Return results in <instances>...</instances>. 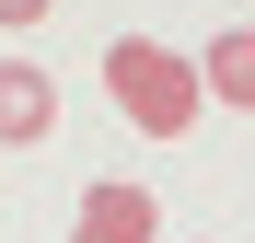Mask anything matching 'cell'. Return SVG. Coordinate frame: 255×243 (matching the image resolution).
Here are the masks:
<instances>
[{
    "instance_id": "6da1fadb",
    "label": "cell",
    "mask_w": 255,
    "mask_h": 243,
    "mask_svg": "<svg viewBox=\"0 0 255 243\" xmlns=\"http://www.w3.org/2000/svg\"><path fill=\"white\" fill-rule=\"evenodd\" d=\"M105 104L139 139H186L209 93H197V58H174L162 35H116V47H105Z\"/></svg>"
},
{
    "instance_id": "7a4b0ae2",
    "label": "cell",
    "mask_w": 255,
    "mask_h": 243,
    "mask_svg": "<svg viewBox=\"0 0 255 243\" xmlns=\"http://www.w3.org/2000/svg\"><path fill=\"white\" fill-rule=\"evenodd\" d=\"M70 243H162V209H151V185H128V174L81 185V220H70Z\"/></svg>"
},
{
    "instance_id": "3957f363",
    "label": "cell",
    "mask_w": 255,
    "mask_h": 243,
    "mask_svg": "<svg viewBox=\"0 0 255 243\" xmlns=\"http://www.w3.org/2000/svg\"><path fill=\"white\" fill-rule=\"evenodd\" d=\"M47 128H58V81L35 58H0V151H35Z\"/></svg>"
},
{
    "instance_id": "5b68a950",
    "label": "cell",
    "mask_w": 255,
    "mask_h": 243,
    "mask_svg": "<svg viewBox=\"0 0 255 243\" xmlns=\"http://www.w3.org/2000/svg\"><path fill=\"white\" fill-rule=\"evenodd\" d=\"M47 12H58V0H0V23H12V35H35Z\"/></svg>"
},
{
    "instance_id": "277c9868",
    "label": "cell",
    "mask_w": 255,
    "mask_h": 243,
    "mask_svg": "<svg viewBox=\"0 0 255 243\" xmlns=\"http://www.w3.org/2000/svg\"><path fill=\"white\" fill-rule=\"evenodd\" d=\"M197 93H221L232 116H255V23H232V35L197 47Z\"/></svg>"
}]
</instances>
